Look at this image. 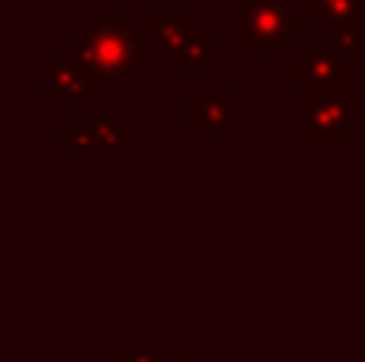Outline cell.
Returning a JSON list of instances; mask_svg holds the SVG:
<instances>
[{"mask_svg":"<svg viewBox=\"0 0 365 362\" xmlns=\"http://www.w3.org/2000/svg\"><path fill=\"white\" fill-rule=\"evenodd\" d=\"M295 87H317L349 96V61L334 48V42H311L302 55L292 58L289 71Z\"/></svg>","mask_w":365,"mask_h":362,"instance_id":"cell-4","label":"cell"},{"mask_svg":"<svg viewBox=\"0 0 365 362\" xmlns=\"http://www.w3.org/2000/svg\"><path fill=\"white\" fill-rule=\"evenodd\" d=\"M45 71H48V87H45L48 100H87L93 81L83 74L77 61L45 58Z\"/></svg>","mask_w":365,"mask_h":362,"instance_id":"cell-7","label":"cell"},{"mask_svg":"<svg viewBox=\"0 0 365 362\" xmlns=\"http://www.w3.org/2000/svg\"><path fill=\"white\" fill-rule=\"evenodd\" d=\"M304 13L317 16L327 29H362L365 0H304Z\"/></svg>","mask_w":365,"mask_h":362,"instance_id":"cell-8","label":"cell"},{"mask_svg":"<svg viewBox=\"0 0 365 362\" xmlns=\"http://www.w3.org/2000/svg\"><path fill=\"white\" fill-rule=\"evenodd\" d=\"M170 362H192V356H189V353H186V350H182V353H177V356H173Z\"/></svg>","mask_w":365,"mask_h":362,"instance_id":"cell-14","label":"cell"},{"mask_svg":"<svg viewBox=\"0 0 365 362\" xmlns=\"http://www.w3.org/2000/svg\"><path fill=\"white\" fill-rule=\"evenodd\" d=\"M74 61L93 83L128 87L138 71L148 68L145 36L135 29L125 13H106L93 29H74Z\"/></svg>","mask_w":365,"mask_h":362,"instance_id":"cell-1","label":"cell"},{"mask_svg":"<svg viewBox=\"0 0 365 362\" xmlns=\"http://www.w3.org/2000/svg\"><path fill=\"white\" fill-rule=\"evenodd\" d=\"M58 141L61 145H93V132H90V119L87 115H77L74 125H71V132H61L58 135Z\"/></svg>","mask_w":365,"mask_h":362,"instance_id":"cell-12","label":"cell"},{"mask_svg":"<svg viewBox=\"0 0 365 362\" xmlns=\"http://www.w3.org/2000/svg\"><path fill=\"white\" fill-rule=\"evenodd\" d=\"M234 122V90L212 83L189 109V125L195 132H225Z\"/></svg>","mask_w":365,"mask_h":362,"instance_id":"cell-6","label":"cell"},{"mask_svg":"<svg viewBox=\"0 0 365 362\" xmlns=\"http://www.w3.org/2000/svg\"><path fill=\"white\" fill-rule=\"evenodd\" d=\"M90 132H93V141H106V145H128L132 141V132L122 128L115 115H96V119H90Z\"/></svg>","mask_w":365,"mask_h":362,"instance_id":"cell-10","label":"cell"},{"mask_svg":"<svg viewBox=\"0 0 365 362\" xmlns=\"http://www.w3.org/2000/svg\"><path fill=\"white\" fill-rule=\"evenodd\" d=\"M231 4H234V0H231Z\"/></svg>","mask_w":365,"mask_h":362,"instance_id":"cell-15","label":"cell"},{"mask_svg":"<svg viewBox=\"0 0 365 362\" xmlns=\"http://www.w3.org/2000/svg\"><path fill=\"white\" fill-rule=\"evenodd\" d=\"M308 23L292 0H234V42L253 58L292 55V32Z\"/></svg>","mask_w":365,"mask_h":362,"instance_id":"cell-2","label":"cell"},{"mask_svg":"<svg viewBox=\"0 0 365 362\" xmlns=\"http://www.w3.org/2000/svg\"><path fill=\"white\" fill-rule=\"evenodd\" d=\"M334 48L340 51L343 58H362L365 55V38H362V29H340L334 32Z\"/></svg>","mask_w":365,"mask_h":362,"instance_id":"cell-11","label":"cell"},{"mask_svg":"<svg viewBox=\"0 0 365 362\" xmlns=\"http://www.w3.org/2000/svg\"><path fill=\"white\" fill-rule=\"evenodd\" d=\"M119 362H160V356L151 350H119Z\"/></svg>","mask_w":365,"mask_h":362,"instance_id":"cell-13","label":"cell"},{"mask_svg":"<svg viewBox=\"0 0 365 362\" xmlns=\"http://www.w3.org/2000/svg\"><path fill=\"white\" fill-rule=\"evenodd\" d=\"M221 64V55H218V42H212V38H205L199 32V36L189 42V48L182 51L180 58H173V68L180 71V74H186V71H208V74H215Z\"/></svg>","mask_w":365,"mask_h":362,"instance_id":"cell-9","label":"cell"},{"mask_svg":"<svg viewBox=\"0 0 365 362\" xmlns=\"http://www.w3.org/2000/svg\"><path fill=\"white\" fill-rule=\"evenodd\" d=\"M353 100L334 90H304V138L311 145H349Z\"/></svg>","mask_w":365,"mask_h":362,"instance_id":"cell-3","label":"cell"},{"mask_svg":"<svg viewBox=\"0 0 365 362\" xmlns=\"http://www.w3.org/2000/svg\"><path fill=\"white\" fill-rule=\"evenodd\" d=\"M141 36L145 42H154V48L164 58H180L189 48V42L199 36V29L186 13H148Z\"/></svg>","mask_w":365,"mask_h":362,"instance_id":"cell-5","label":"cell"}]
</instances>
